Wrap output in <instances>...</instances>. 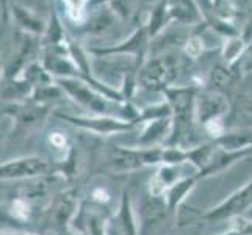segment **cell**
<instances>
[{
	"label": "cell",
	"instance_id": "cell-20",
	"mask_svg": "<svg viewBox=\"0 0 252 235\" xmlns=\"http://www.w3.org/2000/svg\"><path fill=\"white\" fill-rule=\"evenodd\" d=\"M171 116H172L171 105L166 101H161L158 103H154V105H147V107L141 108L135 123H136V126H141V124H147L155 119L171 118Z\"/></svg>",
	"mask_w": 252,
	"mask_h": 235
},
{
	"label": "cell",
	"instance_id": "cell-16",
	"mask_svg": "<svg viewBox=\"0 0 252 235\" xmlns=\"http://www.w3.org/2000/svg\"><path fill=\"white\" fill-rule=\"evenodd\" d=\"M116 220L123 235H138V224L133 213L132 196L127 190H124L123 195H121V204L116 213Z\"/></svg>",
	"mask_w": 252,
	"mask_h": 235
},
{
	"label": "cell",
	"instance_id": "cell-15",
	"mask_svg": "<svg viewBox=\"0 0 252 235\" xmlns=\"http://www.w3.org/2000/svg\"><path fill=\"white\" fill-rule=\"evenodd\" d=\"M11 13H13V17H14V21L17 22V25H19V27L25 33L34 34V36H42V34H44L47 22H44L41 17H38L36 14H33L32 11H29L27 8L13 3Z\"/></svg>",
	"mask_w": 252,
	"mask_h": 235
},
{
	"label": "cell",
	"instance_id": "cell-3",
	"mask_svg": "<svg viewBox=\"0 0 252 235\" xmlns=\"http://www.w3.org/2000/svg\"><path fill=\"white\" fill-rule=\"evenodd\" d=\"M55 169V167L46 157L39 155H25L19 159H11L0 163V180L13 182V180H30L49 176Z\"/></svg>",
	"mask_w": 252,
	"mask_h": 235
},
{
	"label": "cell",
	"instance_id": "cell-31",
	"mask_svg": "<svg viewBox=\"0 0 252 235\" xmlns=\"http://www.w3.org/2000/svg\"><path fill=\"white\" fill-rule=\"evenodd\" d=\"M0 115H2V103H0Z\"/></svg>",
	"mask_w": 252,
	"mask_h": 235
},
{
	"label": "cell",
	"instance_id": "cell-17",
	"mask_svg": "<svg viewBox=\"0 0 252 235\" xmlns=\"http://www.w3.org/2000/svg\"><path fill=\"white\" fill-rule=\"evenodd\" d=\"M115 13L113 10H107L102 8L99 11H94L90 17H86L85 22L79 25V30L83 33H91V34H100L107 32L113 24H115Z\"/></svg>",
	"mask_w": 252,
	"mask_h": 235
},
{
	"label": "cell",
	"instance_id": "cell-27",
	"mask_svg": "<svg viewBox=\"0 0 252 235\" xmlns=\"http://www.w3.org/2000/svg\"><path fill=\"white\" fill-rule=\"evenodd\" d=\"M111 0H88V11H95L99 8L105 6L107 3H110Z\"/></svg>",
	"mask_w": 252,
	"mask_h": 235
},
{
	"label": "cell",
	"instance_id": "cell-25",
	"mask_svg": "<svg viewBox=\"0 0 252 235\" xmlns=\"http://www.w3.org/2000/svg\"><path fill=\"white\" fill-rule=\"evenodd\" d=\"M49 143H50V146L54 147L55 151H62V152H64L66 149H71V146H69V141H67L66 134L60 132V130H55V132H52V134L49 135Z\"/></svg>",
	"mask_w": 252,
	"mask_h": 235
},
{
	"label": "cell",
	"instance_id": "cell-32",
	"mask_svg": "<svg viewBox=\"0 0 252 235\" xmlns=\"http://www.w3.org/2000/svg\"><path fill=\"white\" fill-rule=\"evenodd\" d=\"M0 72H2V63H0Z\"/></svg>",
	"mask_w": 252,
	"mask_h": 235
},
{
	"label": "cell",
	"instance_id": "cell-2",
	"mask_svg": "<svg viewBox=\"0 0 252 235\" xmlns=\"http://www.w3.org/2000/svg\"><path fill=\"white\" fill-rule=\"evenodd\" d=\"M57 116L77 129H82L85 132L102 135V136L118 135L138 127L135 121H127L121 116H113V115L72 116V115H64V113H57Z\"/></svg>",
	"mask_w": 252,
	"mask_h": 235
},
{
	"label": "cell",
	"instance_id": "cell-26",
	"mask_svg": "<svg viewBox=\"0 0 252 235\" xmlns=\"http://www.w3.org/2000/svg\"><path fill=\"white\" fill-rule=\"evenodd\" d=\"M2 224H6V226H21L19 223H17V220L13 216L11 208L0 204V226H2Z\"/></svg>",
	"mask_w": 252,
	"mask_h": 235
},
{
	"label": "cell",
	"instance_id": "cell-29",
	"mask_svg": "<svg viewBox=\"0 0 252 235\" xmlns=\"http://www.w3.org/2000/svg\"><path fill=\"white\" fill-rule=\"evenodd\" d=\"M2 11H3V21H8V0H2Z\"/></svg>",
	"mask_w": 252,
	"mask_h": 235
},
{
	"label": "cell",
	"instance_id": "cell-9",
	"mask_svg": "<svg viewBox=\"0 0 252 235\" xmlns=\"http://www.w3.org/2000/svg\"><path fill=\"white\" fill-rule=\"evenodd\" d=\"M172 132V116L161 118L147 123L143 132L136 140L138 147H155L161 146V143H168Z\"/></svg>",
	"mask_w": 252,
	"mask_h": 235
},
{
	"label": "cell",
	"instance_id": "cell-23",
	"mask_svg": "<svg viewBox=\"0 0 252 235\" xmlns=\"http://www.w3.org/2000/svg\"><path fill=\"white\" fill-rule=\"evenodd\" d=\"M232 221V228L218 235H252V220H248L246 216L241 215Z\"/></svg>",
	"mask_w": 252,
	"mask_h": 235
},
{
	"label": "cell",
	"instance_id": "cell-18",
	"mask_svg": "<svg viewBox=\"0 0 252 235\" xmlns=\"http://www.w3.org/2000/svg\"><path fill=\"white\" fill-rule=\"evenodd\" d=\"M171 21H172V17L169 14L166 2H164V0H160V2L154 6L152 13L149 14V19H147V22L144 24L151 39L157 38L158 34L161 33V30L166 27Z\"/></svg>",
	"mask_w": 252,
	"mask_h": 235
},
{
	"label": "cell",
	"instance_id": "cell-7",
	"mask_svg": "<svg viewBox=\"0 0 252 235\" xmlns=\"http://www.w3.org/2000/svg\"><path fill=\"white\" fill-rule=\"evenodd\" d=\"M105 157L108 168L115 172H132L147 167L143 147H124L113 144L107 149Z\"/></svg>",
	"mask_w": 252,
	"mask_h": 235
},
{
	"label": "cell",
	"instance_id": "cell-5",
	"mask_svg": "<svg viewBox=\"0 0 252 235\" xmlns=\"http://www.w3.org/2000/svg\"><path fill=\"white\" fill-rule=\"evenodd\" d=\"M151 36L147 33L146 25L143 24L141 27H138L130 38L119 42L116 46H108V47H90V54L95 57H108V55H121V54H130L135 57L133 69L138 71L143 63L146 62L147 52H149V44H151Z\"/></svg>",
	"mask_w": 252,
	"mask_h": 235
},
{
	"label": "cell",
	"instance_id": "cell-10",
	"mask_svg": "<svg viewBox=\"0 0 252 235\" xmlns=\"http://www.w3.org/2000/svg\"><path fill=\"white\" fill-rule=\"evenodd\" d=\"M164 2L168 5L172 21L187 25H196L204 22L202 10L196 3V0H164Z\"/></svg>",
	"mask_w": 252,
	"mask_h": 235
},
{
	"label": "cell",
	"instance_id": "cell-1",
	"mask_svg": "<svg viewBox=\"0 0 252 235\" xmlns=\"http://www.w3.org/2000/svg\"><path fill=\"white\" fill-rule=\"evenodd\" d=\"M179 75V58L176 54H163L146 60L143 66L136 71L138 86L154 91L163 93L172 86Z\"/></svg>",
	"mask_w": 252,
	"mask_h": 235
},
{
	"label": "cell",
	"instance_id": "cell-14",
	"mask_svg": "<svg viewBox=\"0 0 252 235\" xmlns=\"http://www.w3.org/2000/svg\"><path fill=\"white\" fill-rule=\"evenodd\" d=\"M205 2V19H216L225 24H233L238 17V8L232 0H204Z\"/></svg>",
	"mask_w": 252,
	"mask_h": 235
},
{
	"label": "cell",
	"instance_id": "cell-30",
	"mask_svg": "<svg viewBox=\"0 0 252 235\" xmlns=\"http://www.w3.org/2000/svg\"><path fill=\"white\" fill-rule=\"evenodd\" d=\"M0 235H38V234H30V232H11V234H0Z\"/></svg>",
	"mask_w": 252,
	"mask_h": 235
},
{
	"label": "cell",
	"instance_id": "cell-6",
	"mask_svg": "<svg viewBox=\"0 0 252 235\" xmlns=\"http://www.w3.org/2000/svg\"><path fill=\"white\" fill-rule=\"evenodd\" d=\"M251 205H252V179L246 185L238 188L235 193H232L220 205H216L204 213H197V215L201 220L210 221V223L233 220V218H237V216H241L243 212H246Z\"/></svg>",
	"mask_w": 252,
	"mask_h": 235
},
{
	"label": "cell",
	"instance_id": "cell-21",
	"mask_svg": "<svg viewBox=\"0 0 252 235\" xmlns=\"http://www.w3.org/2000/svg\"><path fill=\"white\" fill-rule=\"evenodd\" d=\"M66 6V14L72 22L83 24L88 11V0H63Z\"/></svg>",
	"mask_w": 252,
	"mask_h": 235
},
{
	"label": "cell",
	"instance_id": "cell-19",
	"mask_svg": "<svg viewBox=\"0 0 252 235\" xmlns=\"http://www.w3.org/2000/svg\"><path fill=\"white\" fill-rule=\"evenodd\" d=\"M248 50V39L243 34H237V36L227 38L225 44L222 46V60L227 66L237 65L241 57L245 55Z\"/></svg>",
	"mask_w": 252,
	"mask_h": 235
},
{
	"label": "cell",
	"instance_id": "cell-12",
	"mask_svg": "<svg viewBox=\"0 0 252 235\" xmlns=\"http://www.w3.org/2000/svg\"><path fill=\"white\" fill-rule=\"evenodd\" d=\"M180 177V167L176 165H160L149 182V193L154 196H164L166 190L172 187Z\"/></svg>",
	"mask_w": 252,
	"mask_h": 235
},
{
	"label": "cell",
	"instance_id": "cell-28",
	"mask_svg": "<svg viewBox=\"0 0 252 235\" xmlns=\"http://www.w3.org/2000/svg\"><path fill=\"white\" fill-rule=\"evenodd\" d=\"M241 71L243 72H251L252 71V55L245 58V65L241 66Z\"/></svg>",
	"mask_w": 252,
	"mask_h": 235
},
{
	"label": "cell",
	"instance_id": "cell-22",
	"mask_svg": "<svg viewBox=\"0 0 252 235\" xmlns=\"http://www.w3.org/2000/svg\"><path fill=\"white\" fill-rule=\"evenodd\" d=\"M10 208H11L13 216L17 220V223H19L21 226L29 221L30 215H32V205H30V202L27 201V199H24V198L14 199V201L10 204Z\"/></svg>",
	"mask_w": 252,
	"mask_h": 235
},
{
	"label": "cell",
	"instance_id": "cell-8",
	"mask_svg": "<svg viewBox=\"0 0 252 235\" xmlns=\"http://www.w3.org/2000/svg\"><path fill=\"white\" fill-rule=\"evenodd\" d=\"M229 110V102L222 94L215 91L199 93L196 99V119L202 127L222 116Z\"/></svg>",
	"mask_w": 252,
	"mask_h": 235
},
{
	"label": "cell",
	"instance_id": "cell-4",
	"mask_svg": "<svg viewBox=\"0 0 252 235\" xmlns=\"http://www.w3.org/2000/svg\"><path fill=\"white\" fill-rule=\"evenodd\" d=\"M55 82L66 96H69L80 107L90 110L93 115H110V103H116L108 101L105 96L91 88L80 78H58Z\"/></svg>",
	"mask_w": 252,
	"mask_h": 235
},
{
	"label": "cell",
	"instance_id": "cell-13",
	"mask_svg": "<svg viewBox=\"0 0 252 235\" xmlns=\"http://www.w3.org/2000/svg\"><path fill=\"white\" fill-rule=\"evenodd\" d=\"M197 182H199L197 174H191V176L179 179L176 184L166 190V193H164L163 198H164V201H166L169 212L179 210V207L184 204L187 196L193 191V188L196 187Z\"/></svg>",
	"mask_w": 252,
	"mask_h": 235
},
{
	"label": "cell",
	"instance_id": "cell-24",
	"mask_svg": "<svg viewBox=\"0 0 252 235\" xmlns=\"http://www.w3.org/2000/svg\"><path fill=\"white\" fill-rule=\"evenodd\" d=\"M185 55L191 60H197L204 52V41L201 36H189L184 44Z\"/></svg>",
	"mask_w": 252,
	"mask_h": 235
},
{
	"label": "cell",
	"instance_id": "cell-11",
	"mask_svg": "<svg viewBox=\"0 0 252 235\" xmlns=\"http://www.w3.org/2000/svg\"><path fill=\"white\" fill-rule=\"evenodd\" d=\"M79 212V201L72 191H66L55 202L54 207V223L63 234L69 231V226L75 220Z\"/></svg>",
	"mask_w": 252,
	"mask_h": 235
}]
</instances>
